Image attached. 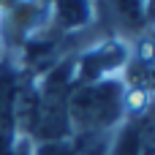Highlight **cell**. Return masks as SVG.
I'll use <instances>...</instances> for the list:
<instances>
[{"instance_id":"cell-1","label":"cell","mask_w":155,"mask_h":155,"mask_svg":"<svg viewBox=\"0 0 155 155\" xmlns=\"http://www.w3.org/2000/svg\"><path fill=\"white\" fill-rule=\"evenodd\" d=\"M123 109V90L112 79H95L68 95V123L79 131L98 134L109 128Z\"/></svg>"},{"instance_id":"cell-2","label":"cell","mask_w":155,"mask_h":155,"mask_svg":"<svg viewBox=\"0 0 155 155\" xmlns=\"http://www.w3.org/2000/svg\"><path fill=\"white\" fill-rule=\"evenodd\" d=\"M16 106H19L16 76L8 74V71H3V74H0V153H5V150L14 144Z\"/></svg>"},{"instance_id":"cell-3","label":"cell","mask_w":155,"mask_h":155,"mask_svg":"<svg viewBox=\"0 0 155 155\" xmlns=\"http://www.w3.org/2000/svg\"><path fill=\"white\" fill-rule=\"evenodd\" d=\"M139 147H142L139 131H136V128H125V131L117 136L114 147L106 150V155H139Z\"/></svg>"},{"instance_id":"cell-4","label":"cell","mask_w":155,"mask_h":155,"mask_svg":"<svg viewBox=\"0 0 155 155\" xmlns=\"http://www.w3.org/2000/svg\"><path fill=\"white\" fill-rule=\"evenodd\" d=\"M35 155H79V153H76L74 142L63 139V142H46V144H41L35 150Z\"/></svg>"},{"instance_id":"cell-5","label":"cell","mask_w":155,"mask_h":155,"mask_svg":"<svg viewBox=\"0 0 155 155\" xmlns=\"http://www.w3.org/2000/svg\"><path fill=\"white\" fill-rule=\"evenodd\" d=\"M0 155H30V142L27 139H16L5 153H0Z\"/></svg>"},{"instance_id":"cell-6","label":"cell","mask_w":155,"mask_h":155,"mask_svg":"<svg viewBox=\"0 0 155 155\" xmlns=\"http://www.w3.org/2000/svg\"><path fill=\"white\" fill-rule=\"evenodd\" d=\"M106 150H109V142L106 139H98V142H93V147H87L82 155H106Z\"/></svg>"}]
</instances>
